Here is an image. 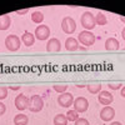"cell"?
<instances>
[{"mask_svg": "<svg viewBox=\"0 0 125 125\" xmlns=\"http://www.w3.org/2000/svg\"><path fill=\"white\" fill-rule=\"evenodd\" d=\"M80 23H81L83 28H84L85 30L90 31L96 25V23H95V15H93V13H90V11L83 13V15L80 18Z\"/></svg>", "mask_w": 125, "mask_h": 125, "instance_id": "6da1fadb", "label": "cell"}, {"mask_svg": "<svg viewBox=\"0 0 125 125\" xmlns=\"http://www.w3.org/2000/svg\"><path fill=\"white\" fill-rule=\"evenodd\" d=\"M5 46L9 51H18L21 46V39L15 34H10L5 38Z\"/></svg>", "mask_w": 125, "mask_h": 125, "instance_id": "7a4b0ae2", "label": "cell"}, {"mask_svg": "<svg viewBox=\"0 0 125 125\" xmlns=\"http://www.w3.org/2000/svg\"><path fill=\"white\" fill-rule=\"evenodd\" d=\"M44 108V100L40 95H33L31 98H29V105L28 109L31 113H39Z\"/></svg>", "mask_w": 125, "mask_h": 125, "instance_id": "3957f363", "label": "cell"}, {"mask_svg": "<svg viewBox=\"0 0 125 125\" xmlns=\"http://www.w3.org/2000/svg\"><path fill=\"white\" fill-rule=\"evenodd\" d=\"M95 35H94L91 31H88V30H84L81 31V33L79 34L78 36V41L79 43H81L83 45L85 46H91L94 43H95Z\"/></svg>", "mask_w": 125, "mask_h": 125, "instance_id": "277c9868", "label": "cell"}, {"mask_svg": "<svg viewBox=\"0 0 125 125\" xmlns=\"http://www.w3.org/2000/svg\"><path fill=\"white\" fill-rule=\"evenodd\" d=\"M61 29L62 31H64L65 34H73L74 31L76 30V23H75V20L70 18V16H65L64 19H62V21H61Z\"/></svg>", "mask_w": 125, "mask_h": 125, "instance_id": "5b68a950", "label": "cell"}, {"mask_svg": "<svg viewBox=\"0 0 125 125\" xmlns=\"http://www.w3.org/2000/svg\"><path fill=\"white\" fill-rule=\"evenodd\" d=\"M73 106H74V110L76 113H85L88 110V108H89V101L84 96H79V98H76L74 100Z\"/></svg>", "mask_w": 125, "mask_h": 125, "instance_id": "8992f818", "label": "cell"}, {"mask_svg": "<svg viewBox=\"0 0 125 125\" xmlns=\"http://www.w3.org/2000/svg\"><path fill=\"white\" fill-rule=\"evenodd\" d=\"M74 103V96L70 93H62L58 96V104L61 108H70Z\"/></svg>", "mask_w": 125, "mask_h": 125, "instance_id": "52a82bcc", "label": "cell"}, {"mask_svg": "<svg viewBox=\"0 0 125 125\" xmlns=\"http://www.w3.org/2000/svg\"><path fill=\"white\" fill-rule=\"evenodd\" d=\"M34 35H35V39H38V40H46L49 36H50V29H49V26L48 25H38L36 26V29H35V33H34Z\"/></svg>", "mask_w": 125, "mask_h": 125, "instance_id": "ba28073f", "label": "cell"}, {"mask_svg": "<svg viewBox=\"0 0 125 125\" xmlns=\"http://www.w3.org/2000/svg\"><path fill=\"white\" fill-rule=\"evenodd\" d=\"M98 100L101 105H105V106H110V104L114 101V96L110 91H106V90H103L99 93L98 95Z\"/></svg>", "mask_w": 125, "mask_h": 125, "instance_id": "9c48e42d", "label": "cell"}, {"mask_svg": "<svg viewBox=\"0 0 125 125\" xmlns=\"http://www.w3.org/2000/svg\"><path fill=\"white\" fill-rule=\"evenodd\" d=\"M29 105V98H26L24 94H19L15 98V108L20 111H24L25 109H28Z\"/></svg>", "mask_w": 125, "mask_h": 125, "instance_id": "30bf717a", "label": "cell"}, {"mask_svg": "<svg viewBox=\"0 0 125 125\" xmlns=\"http://www.w3.org/2000/svg\"><path fill=\"white\" fill-rule=\"evenodd\" d=\"M115 116V110L111 106H105L100 110V119L103 121H110Z\"/></svg>", "mask_w": 125, "mask_h": 125, "instance_id": "8fae6325", "label": "cell"}, {"mask_svg": "<svg viewBox=\"0 0 125 125\" xmlns=\"http://www.w3.org/2000/svg\"><path fill=\"white\" fill-rule=\"evenodd\" d=\"M46 50L49 51V53H58V51H60L61 50L60 40L56 39V38H51L46 44Z\"/></svg>", "mask_w": 125, "mask_h": 125, "instance_id": "7c38bea8", "label": "cell"}, {"mask_svg": "<svg viewBox=\"0 0 125 125\" xmlns=\"http://www.w3.org/2000/svg\"><path fill=\"white\" fill-rule=\"evenodd\" d=\"M119 48H120V44H119L118 39H115V38L106 39V41H105V49L108 51H116V50H119Z\"/></svg>", "mask_w": 125, "mask_h": 125, "instance_id": "4fadbf2b", "label": "cell"}, {"mask_svg": "<svg viewBox=\"0 0 125 125\" xmlns=\"http://www.w3.org/2000/svg\"><path fill=\"white\" fill-rule=\"evenodd\" d=\"M21 41L25 46H33L35 43V35L33 33H29V31H25L21 36Z\"/></svg>", "mask_w": 125, "mask_h": 125, "instance_id": "5bb4252c", "label": "cell"}, {"mask_svg": "<svg viewBox=\"0 0 125 125\" xmlns=\"http://www.w3.org/2000/svg\"><path fill=\"white\" fill-rule=\"evenodd\" d=\"M65 48L68 51H76L79 49V41L75 38H68L65 40Z\"/></svg>", "mask_w": 125, "mask_h": 125, "instance_id": "9a60e30c", "label": "cell"}, {"mask_svg": "<svg viewBox=\"0 0 125 125\" xmlns=\"http://www.w3.org/2000/svg\"><path fill=\"white\" fill-rule=\"evenodd\" d=\"M10 24H11V19L8 14L0 16V30H8L10 28Z\"/></svg>", "mask_w": 125, "mask_h": 125, "instance_id": "2e32d148", "label": "cell"}, {"mask_svg": "<svg viewBox=\"0 0 125 125\" xmlns=\"http://www.w3.org/2000/svg\"><path fill=\"white\" fill-rule=\"evenodd\" d=\"M29 123V118L28 115H25V114H18V115H15L14 118V124L15 125H28Z\"/></svg>", "mask_w": 125, "mask_h": 125, "instance_id": "e0dca14e", "label": "cell"}, {"mask_svg": "<svg viewBox=\"0 0 125 125\" xmlns=\"http://www.w3.org/2000/svg\"><path fill=\"white\" fill-rule=\"evenodd\" d=\"M54 125H66L68 124V118L64 114H58V115L54 118L53 120Z\"/></svg>", "mask_w": 125, "mask_h": 125, "instance_id": "ac0fdd59", "label": "cell"}, {"mask_svg": "<svg viewBox=\"0 0 125 125\" xmlns=\"http://www.w3.org/2000/svg\"><path fill=\"white\" fill-rule=\"evenodd\" d=\"M88 91L90 94H98L101 91V84L100 83H91V84H89L88 86Z\"/></svg>", "mask_w": 125, "mask_h": 125, "instance_id": "d6986e66", "label": "cell"}, {"mask_svg": "<svg viewBox=\"0 0 125 125\" xmlns=\"http://www.w3.org/2000/svg\"><path fill=\"white\" fill-rule=\"evenodd\" d=\"M31 20H33V23H35V24H41L44 20V14L41 11H39V10L38 11H34L31 14Z\"/></svg>", "mask_w": 125, "mask_h": 125, "instance_id": "ffe728a7", "label": "cell"}, {"mask_svg": "<svg viewBox=\"0 0 125 125\" xmlns=\"http://www.w3.org/2000/svg\"><path fill=\"white\" fill-rule=\"evenodd\" d=\"M95 23H96V25H100V26L106 25L108 19H106L105 14H103V13H100V11H99V13L95 15Z\"/></svg>", "mask_w": 125, "mask_h": 125, "instance_id": "44dd1931", "label": "cell"}, {"mask_svg": "<svg viewBox=\"0 0 125 125\" xmlns=\"http://www.w3.org/2000/svg\"><path fill=\"white\" fill-rule=\"evenodd\" d=\"M65 115H66V118H68V121H74V123H75V121L79 119V113H76L74 109L69 110Z\"/></svg>", "mask_w": 125, "mask_h": 125, "instance_id": "7402d4cb", "label": "cell"}, {"mask_svg": "<svg viewBox=\"0 0 125 125\" xmlns=\"http://www.w3.org/2000/svg\"><path fill=\"white\" fill-rule=\"evenodd\" d=\"M53 89H54L56 93L62 94V93H66V90H68V85H66V84H55V85L53 86Z\"/></svg>", "mask_w": 125, "mask_h": 125, "instance_id": "603a6c76", "label": "cell"}, {"mask_svg": "<svg viewBox=\"0 0 125 125\" xmlns=\"http://www.w3.org/2000/svg\"><path fill=\"white\" fill-rule=\"evenodd\" d=\"M6 96H8V88L0 86V101L6 99Z\"/></svg>", "mask_w": 125, "mask_h": 125, "instance_id": "cb8c5ba5", "label": "cell"}, {"mask_svg": "<svg viewBox=\"0 0 125 125\" xmlns=\"http://www.w3.org/2000/svg\"><path fill=\"white\" fill-rule=\"evenodd\" d=\"M108 86L110 89H113V90H118L119 88H123V84H121V83H109Z\"/></svg>", "mask_w": 125, "mask_h": 125, "instance_id": "d4e9b609", "label": "cell"}, {"mask_svg": "<svg viewBox=\"0 0 125 125\" xmlns=\"http://www.w3.org/2000/svg\"><path fill=\"white\" fill-rule=\"evenodd\" d=\"M74 125H89V121H88L86 119H84V118H79V119L75 121Z\"/></svg>", "mask_w": 125, "mask_h": 125, "instance_id": "484cf974", "label": "cell"}, {"mask_svg": "<svg viewBox=\"0 0 125 125\" xmlns=\"http://www.w3.org/2000/svg\"><path fill=\"white\" fill-rule=\"evenodd\" d=\"M5 111H6V106H5V104H3L1 101H0V116L4 115Z\"/></svg>", "mask_w": 125, "mask_h": 125, "instance_id": "4316f807", "label": "cell"}, {"mask_svg": "<svg viewBox=\"0 0 125 125\" xmlns=\"http://www.w3.org/2000/svg\"><path fill=\"white\" fill-rule=\"evenodd\" d=\"M29 11V9H24V10H18L16 11V14H19V15H24V14H26Z\"/></svg>", "mask_w": 125, "mask_h": 125, "instance_id": "83f0119b", "label": "cell"}, {"mask_svg": "<svg viewBox=\"0 0 125 125\" xmlns=\"http://www.w3.org/2000/svg\"><path fill=\"white\" fill-rule=\"evenodd\" d=\"M120 95H121L123 98H125V86H123V88H121V91H120Z\"/></svg>", "mask_w": 125, "mask_h": 125, "instance_id": "f1b7e54d", "label": "cell"}, {"mask_svg": "<svg viewBox=\"0 0 125 125\" xmlns=\"http://www.w3.org/2000/svg\"><path fill=\"white\" fill-rule=\"evenodd\" d=\"M110 125H121V123L120 121H113Z\"/></svg>", "mask_w": 125, "mask_h": 125, "instance_id": "f546056e", "label": "cell"}, {"mask_svg": "<svg viewBox=\"0 0 125 125\" xmlns=\"http://www.w3.org/2000/svg\"><path fill=\"white\" fill-rule=\"evenodd\" d=\"M121 38L125 40V28H124V29H123V31H121Z\"/></svg>", "mask_w": 125, "mask_h": 125, "instance_id": "4dcf8cb0", "label": "cell"}, {"mask_svg": "<svg viewBox=\"0 0 125 125\" xmlns=\"http://www.w3.org/2000/svg\"><path fill=\"white\" fill-rule=\"evenodd\" d=\"M120 20H121L123 23H125V16H121V18H120Z\"/></svg>", "mask_w": 125, "mask_h": 125, "instance_id": "1f68e13d", "label": "cell"}]
</instances>
